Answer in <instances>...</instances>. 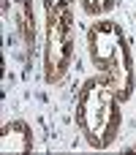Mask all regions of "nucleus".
Listing matches in <instances>:
<instances>
[{"instance_id":"f257e3e1","label":"nucleus","mask_w":136,"mask_h":155,"mask_svg":"<svg viewBox=\"0 0 136 155\" xmlns=\"http://www.w3.org/2000/svg\"><path fill=\"white\" fill-rule=\"evenodd\" d=\"M87 52L95 71L109 82L120 101H131L136 90V68L128 35L114 19H95L87 27Z\"/></svg>"},{"instance_id":"f03ea898","label":"nucleus","mask_w":136,"mask_h":155,"mask_svg":"<svg viewBox=\"0 0 136 155\" xmlns=\"http://www.w3.org/2000/svg\"><path fill=\"white\" fill-rule=\"evenodd\" d=\"M120 98L112 93L109 82L98 74L82 82L76 93V106H74V120L85 142L95 150H106L117 142L120 128H123V112H120Z\"/></svg>"},{"instance_id":"7ed1b4c3","label":"nucleus","mask_w":136,"mask_h":155,"mask_svg":"<svg viewBox=\"0 0 136 155\" xmlns=\"http://www.w3.org/2000/svg\"><path fill=\"white\" fill-rule=\"evenodd\" d=\"M74 63V14L71 8L46 11L44 38V82L60 84Z\"/></svg>"},{"instance_id":"20e7f679","label":"nucleus","mask_w":136,"mask_h":155,"mask_svg":"<svg viewBox=\"0 0 136 155\" xmlns=\"http://www.w3.org/2000/svg\"><path fill=\"white\" fill-rule=\"evenodd\" d=\"M3 153H30L33 150V128L27 120H8L0 131Z\"/></svg>"},{"instance_id":"39448f33","label":"nucleus","mask_w":136,"mask_h":155,"mask_svg":"<svg viewBox=\"0 0 136 155\" xmlns=\"http://www.w3.org/2000/svg\"><path fill=\"white\" fill-rule=\"evenodd\" d=\"M16 30H19L22 44L33 52V44H35V27H33V8L27 5V0H19V11H16Z\"/></svg>"},{"instance_id":"423d86ee","label":"nucleus","mask_w":136,"mask_h":155,"mask_svg":"<svg viewBox=\"0 0 136 155\" xmlns=\"http://www.w3.org/2000/svg\"><path fill=\"white\" fill-rule=\"evenodd\" d=\"M79 5L87 16H104L117 5V0H79Z\"/></svg>"},{"instance_id":"0eeeda50","label":"nucleus","mask_w":136,"mask_h":155,"mask_svg":"<svg viewBox=\"0 0 136 155\" xmlns=\"http://www.w3.org/2000/svg\"><path fill=\"white\" fill-rule=\"evenodd\" d=\"M46 11H55V8H71L74 0H41Z\"/></svg>"},{"instance_id":"6e6552de","label":"nucleus","mask_w":136,"mask_h":155,"mask_svg":"<svg viewBox=\"0 0 136 155\" xmlns=\"http://www.w3.org/2000/svg\"><path fill=\"white\" fill-rule=\"evenodd\" d=\"M128 150H136V144H131V147H128Z\"/></svg>"}]
</instances>
